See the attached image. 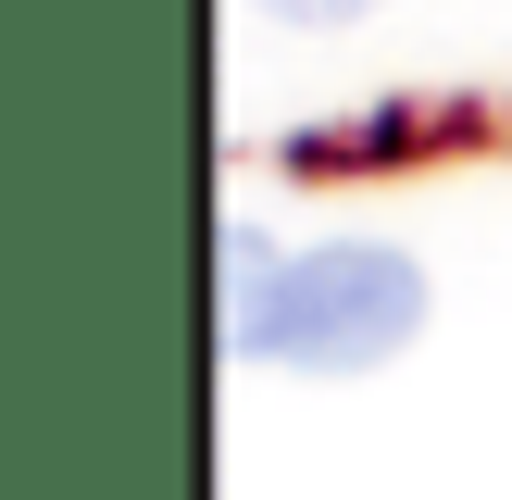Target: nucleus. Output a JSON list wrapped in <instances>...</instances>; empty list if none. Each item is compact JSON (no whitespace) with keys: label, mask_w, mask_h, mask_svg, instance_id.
Listing matches in <instances>:
<instances>
[{"label":"nucleus","mask_w":512,"mask_h":500,"mask_svg":"<svg viewBox=\"0 0 512 500\" xmlns=\"http://www.w3.org/2000/svg\"><path fill=\"white\" fill-rule=\"evenodd\" d=\"M225 338L250 363L300 375H363L425 338V263L388 238H325V250H263L225 238Z\"/></svg>","instance_id":"nucleus-1"},{"label":"nucleus","mask_w":512,"mask_h":500,"mask_svg":"<svg viewBox=\"0 0 512 500\" xmlns=\"http://www.w3.org/2000/svg\"><path fill=\"white\" fill-rule=\"evenodd\" d=\"M250 13H263V25H313V38H325V25H363L375 0H250Z\"/></svg>","instance_id":"nucleus-2"}]
</instances>
